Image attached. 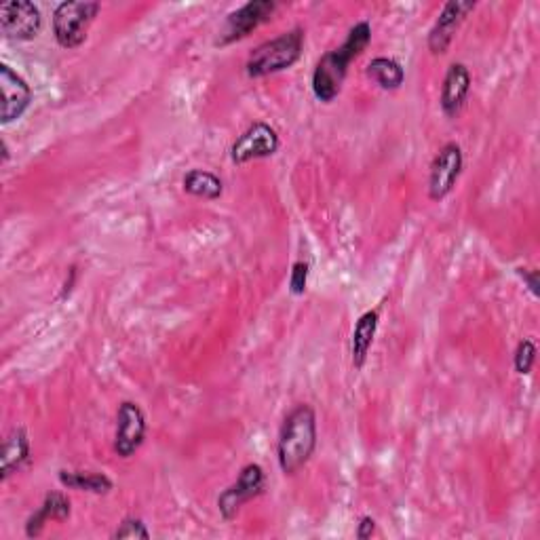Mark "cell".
Masks as SVG:
<instances>
[{
	"instance_id": "obj_1",
	"label": "cell",
	"mask_w": 540,
	"mask_h": 540,
	"mask_svg": "<svg viewBox=\"0 0 540 540\" xmlns=\"http://www.w3.org/2000/svg\"><path fill=\"white\" fill-rule=\"evenodd\" d=\"M370 43H372L370 22H357L349 30V34H346L340 47L327 51L321 57L313 72V93L319 102L332 104L338 98L346 74H349V66L365 49H368Z\"/></svg>"
},
{
	"instance_id": "obj_2",
	"label": "cell",
	"mask_w": 540,
	"mask_h": 540,
	"mask_svg": "<svg viewBox=\"0 0 540 540\" xmlns=\"http://www.w3.org/2000/svg\"><path fill=\"white\" fill-rule=\"evenodd\" d=\"M317 450V414L308 403H300L281 424L277 441L279 467L285 475H296L308 465Z\"/></svg>"
},
{
	"instance_id": "obj_3",
	"label": "cell",
	"mask_w": 540,
	"mask_h": 540,
	"mask_svg": "<svg viewBox=\"0 0 540 540\" xmlns=\"http://www.w3.org/2000/svg\"><path fill=\"white\" fill-rule=\"evenodd\" d=\"M302 49H304V30L302 28L287 30L277 38H270V41L258 45L252 53H249L245 72L249 79H264V76L289 70L302 57Z\"/></svg>"
},
{
	"instance_id": "obj_4",
	"label": "cell",
	"mask_w": 540,
	"mask_h": 540,
	"mask_svg": "<svg viewBox=\"0 0 540 540\" xmlns=\"http://www.w3.org/2000/svg\"><path fill=\"white\" fill-rule=\"evenodd\" d=\"M102 11L93 0H66L53 11V36L60 47L76 49L87 41V34L95 17Z\"/></svg>"
},
{
	"instance_id": "obj_5",
	"label": "cell",
	"mask_w": 540,
	"mask_h": 540,
	"mask_svg": "<svg viewBox=\"0 0 540 540\" xmlns=\"http://www.w3.org/2000/svg\"><path fill=\"white\" fill-rule=\"evenodd\" d=\"M266 488V473L256 462L245 465L237 477L235 484H230L220 496H218V511L224 522H233V519L241 513L243 505L249 500L258 498Z\"/></svg>"
},
{
	"instance_id": "obj_6",
	"label": "cell",
	"mask_w": 540,
	"mask_h": 540,
	"mask_svg": "<svg viewBox=\"0 0 540 540\" xmlns=\"http://www.w3.org/2000/svg\"><path fill=\"white\" fill-rule=\"evenodd\" d=\"M279 148L281 140L275 127L258 121L254 125H249L233 142V146H230V161L235 165H247L258 159L275 157Z\"/></svg>"
},
{
	"instance_id": "obj_7",
	"label": "cell",
	"mask_w": 540,
	"mask_h": 540,
	"mask_svg": "<svg viewBox=\"0 0 540 540\" xmlns=\"http://www.w3.org/2000/svg\"><path fill=\"white\" fill-rule=\"evenodd\" d=\"M275 0H249L243 7L230 13L226 17V24L220 32L218 45H230L237 43L241 38L249 36L254 30H258L262 24H266L270 17L277 11Z\"/></svg>"
},
{
	"instance_id": "obj_8",
	"label": "cell",
	"mask_w": 540,
	"mask_h": 540,
	"mask_svg": "<svg viewBox=\"0 0 540 540\" xmlns=\"http://www.w3.org/2000/svg\"><path fill=\"white\" fill-rule=\"evenodd\" d=\"M0 28L9 41H32L43 28V13L30 0H11L0 7Z\"/></svg>"
},
{
	"instance_id": "obj_9",
	"label": "cell",
	"mask_w": 540,
	"mask_h": 540,
	"mask_svg": "<svg viewBox=\"0 0 540 540\" xmlns=\"http://www.w3.org/2000/svg\"><path fill=\"white\" fill-rule=\"evenodd\" d=\"M148 433V422L135 401H123L117 410V429H114V452L121 458H131L142 448Z\"/></svg>"
},
{
	"instance_id": "obj_10",
	"label": "cell",
	"mask_w": 540,
	"mask_h": 540,
	"mask_svg": "<svg viewBox=\"0 0 540 540\" xmlns=\"http://www.w3.org/2000/svg\"><path fill=\"white\" fill-rule=\"evenodd\" d=\"M462 167H465V157L462 148L456 142H448L441 146L437 157L431 163L429 171V197L431 201H443L454 190Z\"/></svg>"
},
{
	"instance_id": "obj_11",
	"label": "cell",
	"mask_w": 540,
	"mask_h": 540,
	"mask_svg": "<svg viewBox=\"0 0 540 540\" xmlns=\"http://www.w3.org/2000/svg\"><path fill=\"white\" fill-rule=\"evenodd\" d=\"M0 91H3V106H0L3 125L22 119L32 104V87L9 64H0Z\"/></svg>"
},
{
	"instance_id": "obj_12",
	"label": "cell",
	"mask_w": 540,
	"mask_h": 540,
	"mask_svg": "<svg viewBox=\"0 0 540 540\" xmlns=\"http://www.w3.org/2000/svg\"><path fill=\"white\" fill-rule=\"evenodd\" d=\"M475 7L477 5L471 3V0H452V3L443 5L439 17L435 19V24L429 32V38H427L429 51L433 55H443L450 49L458 28L462 26V22H465L467 15L471 11H475Z\"/></svg>"
},
{
	"instance_id": "obj_13",
	"label": "cell",
	"mask_w": 540,
	"mask_h": 540,
	"mask_svg": "<svg viewBox=\"0 0 540 540\" xmlns=\"http://www.w3.org/2000/svg\"><path fill=\"white\" fill-rule=\"evenodd\" d=\"M471 85H473L471 70L462 62L450 64L446 76H443L441 95H439L441 110L448 119H456L462 112V108H465L469 93H471Z\"/></svg>"
},
{
	"instance_id": "obj_14",
	"label": "cell",
	"mask_w": 540,
	"mask_h": 540,
	"mask_svg": "<svg viewBox=\"0 0 540 540\" xmlns=\"http://www.w3.org/2000/svg\"><path fill=\"white\" fill-rule=\"evenodd\" d=\"M70 498L62 492H49L43 500L41 509L32 513L26 522V536L36 538L41 536L49 522H66L70 517Z\"/></svg>"
},
{
	"instance_id": "obj_15",
	"label": "cell",
	"mask_w": 540,
	"mask_h": 540,
	"mask_svg": "<svg viewBox=\"0 0 540 540\" xmlns=\"http://www.w3.org/2000/svg\"><path fill=\"white\" fill-rule=\"evenodd\" d=\"M30 460V437L24 427H15L3 441L0 454V479L7 481Z\"/></svg>"
},
{
	"instance_id": "obj_16",
	"label": "cell",
	"mask_w": 540,
	"mask_h": 540,
	"mask_svg": "<svg viewBox=\"0 0 540 540\" xmlns=\"http://www.w3.org/2000/svg\"><path fill=\"white\" fill-rule=\"evenodd\" d=\"M378 323H380V313L376 311V308L374 311H365L355 323L353 338H351V359H353L355 370H361L370 357V349L378 332Z\"/></svg>"
},
{
	"instance_id": "obj_17",
	"label": "cell",
	"mask_w": 540,
	"mask_h": 540,
	"mask_svg": "<svg viewBox=\"0 0 540 540\" xmlns=\"http://www.w3.org/2000/svg\"><path fill=\"white\" fill-rule=\"evenodd\" d=\"M182 186L188 195L207 201L220 199L224 192V182L216 176V173H211L207 169H190L182 180Z\"/></svg>"
},
{
	"instance_id": "obj_18",
	"label": "cell",
	"mask_w": 540,
	"mask_h": 540,
	"mask_svg": "<svg viewBox=\"0 0 540 540\" xmlns=\"http://www.w3.org/2000/svg\"><path fill=\"white\" fill-rule=\"evenodd\" d=\"M60 484L68 490H79L89 494H108L114 484L104 473H87V471H60Z\"/></svg>"
},
{
	"instance_id": "obj_19",
	"label": "cell",
	"mask_w": 540,
	"mask_h": 540,
	"mask_svg": "<svg viewBox=\"0 0 540 540\" xmlns=\"http://www.w3.org/2000/svg\"><path fill=\"white\" fill-rule=\"evenodd\" d=\"M365 72L384 91H397L405 81V70L393 57H374Z\"/></svg>"
},
{
	"instance_id": "obj_20",
	"label": "cell",
	"mask_w": 540,
	"mask_h": 540,
	"mask_svg": "<svg viewBox=\"0 0 540 540\" xmlns=\"http://www.w3.org/2000/svg\"><path fill=\"white\" fill-rule=\"evenodd\" d=\"M534 363H536V344L532 338H524L515 349V357H513L515 372L519 376H528L534 368Z\"/></svg>"
},
{
	"instance_id": "obj_21",
	"label": "cell",
	"mask_w": 540,
	"mask_h": 540,
	"mask_svg": "<svg viewBox=\"0 0 540 540\" xmlns=\"http://www.w3.org/2000/svg\"><path fill=\"white\" fill-rule=\"evenodd\" d=\"M112 538H142V540H148L150 530L146 528V524L142 522L140 517H125L123 522L119 524V528L114 530Z\"/></svg>"
},
{
	"instance_id": "obj_22",
	"label": "cell",
	"mask_w": 540,
	"mask_h": 540,
	"mask_svg": "<svg viewBox=\"0 0 540 540\" xmlns=\"http://www.w3.org/2000/svg\"><path fill=\"white\" fill-rule=\"evenodd\" d=\"M308 275H311V264L298 260L292 264V273H289V292L294 296H304L306 285H308Z\"/></svg>"
},
{
	"instance_id": "obj_23",
	"label": "cell",
	"mask_w": 540,
	"mask_h": 540,
	"mask_svg": "<svg viewBox=\"0 0 540 540\" xmlns=\"http://www.w3.org/2000/svg\"><path fill=\"white\" fill-rule=\"evenodd\" d=\"M517 275L524 279V283L530 289V294L534 298H538L540 296V289H538V270L536 268H517Z\"/></svg>"
},
{
	"instance_id": "obj_24",
	"label": "cell",
	"mask_w": 540,
	"mask_h": 540,
	"mask_svg": "<svg viewBox=\"0 0 540 540\" xmlns=\"http://www.w3.org/2000/svg\"><path fill=\"white\" fill-rule=\"evenodd\" d=\"M376 532V519L370 517V515H363L359 519V526H357V538L359 540H368L372 538Z\"/></svg>"
},
{
	"instance_id": "obj_25",
	"label": "cell",
	"mask_w": 540,
	"mask_h": 540,
	"mask_svg": "<svg viewBox=\"0 0 540 540\" xmlns=\"http://www.w3.org/2000/svg\"><path fill=\"white\" fill-rule=\"evenodd\" d=\"M74 279H76V266H72V268H70V281H66V285H64L62 298H66V296L70 294V289H72V285H74Z\"/></svg>"
},
{
	"instance_id": "obj_26",
	"label": "cell",
	"mask_w": 540,
	"mask_h": 540,
	"mask_svg": "<svg viewBox=\"0 0 540 540\" xmlns=\"http://www.w3.org/2000/svg\"><path fill=\"white\" fill-rule=\"evenodd\" d=\"M9 161V148H7V142L3 140V163Z\"/></svg>"
}]
</instances>
